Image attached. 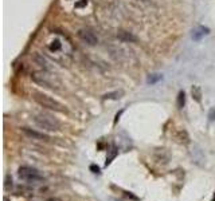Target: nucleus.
Returning <instances> with one entry per match:
<instances>
[{"mask_svg":"<svg viewBox=\"0 0 215 201\" xmlns=\"http://www.w3.org/2000/svg\"><path fill=\"white\" fill-rule=\"evenodd\" d=\"M18 176L19 178L24 180L27 182H38V181L43 180L39 172L34 168H30V166H20L18 170Z\"/></svg>","mask_w":215,"mask_h":201,"instance_id":"3","label":"nucleus"},{"mask_svg":"<svg viewBox=\"0 0 215 201\" xmlns=\"http://www.w3.org/2000/svg\"><path fill=\"white\" fill-rule=\"evenodd\" d=\"M78 36L82 42H85V43L89 44V46H96V44L98 43V38H97V35L92 30H88V28H84V30L79 31Z\"/></svg>","mask_w":215,"mask_h":201,"instance_id":"5","label":"nucleus"},{"mask_svg":"<svg viewBox=\"0 0 215 201\" xmlns=\"http://www.w3.org/2000/svg\"><path fill=\"white\" fill-rule=\"evenodd\" d=\"M12 178H11V176H5V180H4V189L5 190H8V189L12 188Z\"/></svg>","mask_w":215,"mask_h":201,"instance_id":"16","label":"nucleus"},{"mask_svg":"<svg viewBox=\"0 0 215 201\" xmlns=\"http://www.w3.org/2000/svg\"><path fill=\"white\" fill-rule=\"evenodd\" d=\"M210 34V28H207V27H203V26H198L195 27L192 30V34H191V38L194 40H200L203 36H206Z\"/></svg>","mask_w":215,"mask_h":201,"instance_id":"6","label":"nucleus"},{"mask_svg":"<svg viewBox=\"0 0 215 201\" xmlns=\"http://www.w3.org/2000/svg\"><path fill=\"white\" fill-rule=\"evenodd\" d=\"M191 94H192V98L196 100L198 103L202 102V89L199 86H192L191 87Z\"/></svg>","mask_w":215,"mask_h":201,"instance_id":"10","label":"nucleus"},{"mask_svg":"<svg viewBox=\"0 0 215 201\" xmlns=\"http://www.w3.org/2000/svg\"><path fill=\"white\" fill-rule=\"evenodd\" d=\"M117 38L123 42H129V43H135L137 42V38L132 32H128V31H124V30H119L117 32Z\"/></svg>","mask_w":215,"mask_h":201,"instance_id":"9","label":"nucleus"},{"mask_svg":"<svg viewBox=\"0 0 215 201\" xmlns=\"http://www.w3.org/2000/svg\"><path fill=\"white\" fill-rule=\"evenodd\" d=\"M208 118H210V121H215V107H212V109L210 110V113H208Z\"/></svg>","mask_w":215,"mask_h":201,"instance_id":"17","label":"nucleus"},{"mask_svg":"<svg viewBox=\"0 0 215 201\" xmlns=\"http://www.w3.org/2000/svg\"><path fill=\"white\" fill-rule=\"evenodd\" d=\"M34 122L36 123V126H39L40 129L47 131H58L61 129V122L55 117H53L51 114L47 113L36 114L34 117Z\"/></svg>","mask_w":215,"mask_h":201,"instance_id":"1","label":"nucleus"},{"mask_svg":"<svg viewBox=\"0 0 215 201\" xmlns=\"http://www.w3.org/2000/svg\"><path fill=\"white\" fill-rule=\"evenodd\" d=\"M62 47V44L59 40H54V42H51V44L48 46V48H50V51H53V53H55V51H59Z\"/></svg>","mask_w":215,"mask_h":201,"instance_id":"13","label":"nucleus"},{"mask_svg":"<svg viewBox=\"0 0 215 201\" xmlns=\"http://www.w3.org/2000/svg\"><path fill=\"white\" fill-rule=\"evenodd\" d=\"M32 61L35 62L38 66H40V67H42L43 70L51 71V66H50L48 61L43 57V55H40V54H34V55H32Z\"/></svg>","mask_w":215,"mask_h":201,"instance_id":"8","label":"nucleus"},{"mask_svg":"<svg viewBox=\"0 0 215 201\" xmlns=\"http://www.w3.org/2000/svg\"><path fill=\"white\" fill-rule=\"evenodd\" d=\"M86 4H88V0H82V1H78V3L75 4V7H77V8H81V7H85Z\"/></svg>","mask_w":215,"mask_h":201,"instance_id":"18","label":"nucleus"},{"mask_svg":"<svg viewBox=\"0 0 215 201\" xmlns=\"http://www.w3.org/2000/svg\"><path fill=\"white\" fill-rule=\"evenodd\" d=\"M184 105H186V94L184 91H179V94H177V107L183 109Z\"/></svg>","mask_w":215,"mask_h":201,"instance_id":"12","label":"nucleus"},{"mask_svg":"<svg viewBox=\"0 0 215 201\" xmlns=\"http://www.w3.org/2000/svg\"><path fill=\"white\" fill-rule=\"evenodd\" d=\"M90 170H92L93 173H100V168L97 165H90Z\"/></svg>","mask_w":215,"mask_h":201,"instance_id":"19","label":"nucleus"},{"mask_svg":"<svg viewBox=\"0 0 215 201\" xmlns=\"http://www.w3.org/2000/svg\"><path fill=\"white\" fill-rule=\"evenodd\" d=\"M124 95V91L119 90V91H113V93H108L104 95V99H120Z\"/></svg>","mask_w":215,"mask_h":201,"instance_id":"11","label":"nucleus"},{"mask_svg":"<svg viewBox=\"0 0 215 201\" xmlns=\"http://www.w3.org/2000/svg\"><path fill=\"white\" fill-rule=\"evenodd\" d=\"M35 102L38 103L39 106L44 107V109H48V110H53V111H58V113H66L67 110L66 107L62 103H59L57 99H54L51 97L46 95V94H42V93H34L32 94Z\"/></svg>","mask_w":215,"mask_h":201,"instance_id":"2","label":"nucleus"},{"mask_svg":"<svg viewBox=\"0 0 215 201\" xmlns=\"http://www.w3.org/2000/svg\"><path fill=\"white\" fill-rule=\"evenodd\" d=\"M31 79L34 81L35 83L40 85V86H43V87H47V89H54L53 83V77L48 74V71L43 70V71H36L34 74L31 75Z\"/></svg>","mask_w":215,"mask_h":201,"instance_id":"4","label":"nucleus"},{"mask_svg":"<svg viewBox=\"0 0 215 201\" xmlns=\"http://www.w3.org/2000/svg\"><path fill=\"white\" fill-rule=\"evenodd\" d=\"M116 156H117V150H116V149L113 148V149H112V152H110V154H109V157L106 158L105 165H106V166L109 165L110 162H112V161H113V160H114V158H116Z\"/></svg>","mask_w":215,"mask_h":201,"instance_id":"15","label":"nucleus"},{"mask_svg":"<svg viewBox=\"0 0 215 201\" xmlns=\"http://www.w3.org/2000/svg\"><path fill=\"white\" fill-rule=\"evenodd\" d=\"M163 77L160 74H153V75H151V77H148V79H147V82L149 83V85H155L156 82H159L160 79H161Z\"/></svg>","mask_w":215,"mask_h":201,"instance_id":"14","label":"nucleus"},{"mask_svg":"<svg viewBox=\"0 0 215 201\" xmlns=\"http://www.w3.org/2000/svg\"><path fill=\"white\" fill-rule=\"evenodd\" d=\"M22 131L26 134V136L31 137V138H34V140H42V141H48L50 140V137L43 134V133H39V131H35V130H31L28 127H23Z\"/></svg>","mask_w":215,"mask_h":201,"instance_id":"7","label":"nucleus"}]
</instances>
